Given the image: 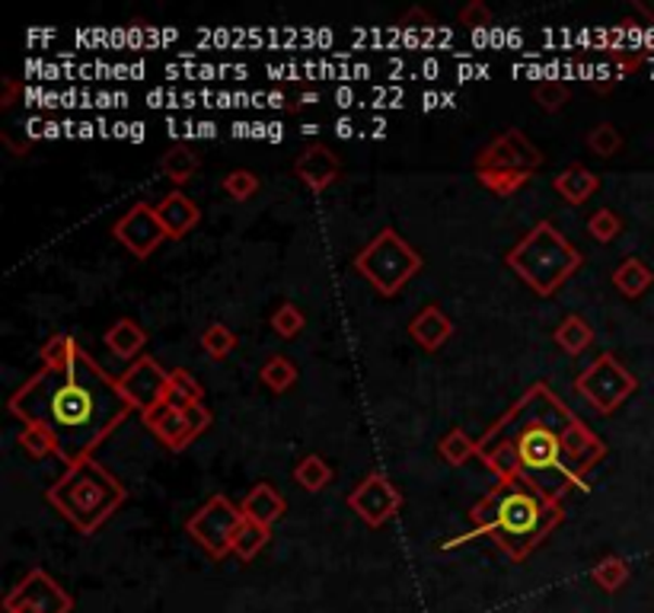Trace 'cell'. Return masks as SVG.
<instances>
[{
	"instance_id": "obj_1",
	"label": "cell",
	"mask_w": 654,
	"mask_h": 613,
	"mask_svg": "<svg viewBox=\"0 0 654 613\" xmlns=\"http://www.w3.org/2000/svg\"><path fill=\"white\" fill-rule=\"evenodd\" d=\"M7 409L20 422L46 425L57 442V457L74 467L128 419L131 403L84 348L67 371L42 368L7 399Z\"/></svg>"
},
{
	"instance_id": "obj_2",
	"label": "cell",
	"mask_w": 654,
	"mask_h": 613,
	"mask_svg": "<svg viewBox=\"0 0 654 613\" xmlns=\"http://www.w3.org/2000/svg\"><path fill=\"white\" fill-rule=\"evenodd\" d=\"M559 521H562V511L552 496L534 489L527 480H504L486 502L476 505L473 531L460 540H450L447 547L489 534L508 557L521 562L537 544H543V537Z\"/></svg>"
},
{
	"instance_id": "obj_3",
	"label": "cell",
	"mask_w": 654,
	"mask_h": 613,
	"mask_svg": "<svg viewBox=\"0 0 654 613\" xmlns=\"http://www.w3.org/2000/svg\"><path fill=\"white\" fill-rule=\"evenodd\" d=\"M46 499L80 534H97L121 508L128 493L103 463H97L90 457V460L67 467L64 476L46 493Z\"/></svg>"
},
{
	"instance_id": "obj_4",
	"label": "cell",
	"mask_w": 654,
	"mask_h": 613,
	"mask_svg": "<svg viewBox=\"0 0 654 613\" xmlns=\"http://www.w3.org/2000/svg\"><path fill=\"white\" fill-rule=\"evenodd\" d=\"M504 263L527 281V288L549 297L581 269V253L555 230V224L540 221L508 253Z\"/></svg>"
},
{
	"instance_id": "obj_5",
	"label": "cell",
	"mask_w": 654,
	"mask_h": 613,
	"mask_svg": "<svg viewBox=\"0 0 654 613\" xmlns=\"http://www.w3.org/2000/svg\"><path fill=\"white\" fill-rule=\"evenodd\" d=\"M355 269L371 281V288L377 294L393 297L422 272V256L393 227H383L381 233L355 256Z\"/></svg>"
},
{
	"instance_id": "obj_6",
	"label": "cell",
	"mask_w": 654,
	"mask_h": 613,
	"mask_svg": "<svg viewBox=\"0 0 654 613\" xmlns=\"http://www.w3.org/2000/svg\"><path fill=\"white\" fill-rule=\"evenodd\" d=\"M243 521L246 518H243L240 505H233L227 496H211L185 521V531L208 557L223 559L227 553H233V540H236Z\"/></svg>"
},
{
	"instance_id": "obj_7",
	"label": "cell",
	"mask_w": 654,
	"mask_h": 613,
	"mask_svg": "<svg viewBox=\"0 0 654 613\" xmlns=\"http://www.w3.org/2000/svg\"><path fill=\"white\" fill-rule=\"evenodd\" d=\"M636 387H639V381L616 355H600L598 361L575 381V391L581 393L600 416H610L613 409H619L636 393Z\"/></svg>"
},
{
	"instance_id": "obj_8",
	"label": "cell",
	"mask_w": 654,
	"mask_h": 613,
	"mask_svg": "<svg viewBox=\"0 0 654 613\" xmlns=\"http://www.w3.org/2000/svg\"><path fill=\"white\" fill-rule=\"evenodd\" d=\"M511 447V454H514V467H517V473L524 470V473H530V476H546V473H559L562 470V454H565V445H562V438L543 425V422H530L521 435H517V442Z\"/></svg>"
},
{
	"instance_id": "obj_9",
	"label": "cell",
	"mask_w": 654,
	"mask_h": 613,
	"mask_svg": "<svg viewBox=\"0 0 654 613\" xmlns=\"http://www.w3.org/2000/svg\"><path fill=\"white\" fill-rule=\"evenodd\" d=\"M3 611L29 613H70L74 598L57 585L46 569H33L3 601Z\"/></svg>"
},
{
	"instance_id": "obj_10",
	"label": "cell",
	"mask_w": 654,
	"mask_h": 613,
	"mask_svg": "<svg viewBox=\"0 0 654 613\" xmlns=\"http://www.w3.org/2000/svg\"><path fill=\"white\" fill-rule=\"evenodd\" d=\"M115 240L134 256V259H148L161 250V243L169 240L164 224L157 218V205H134L128 208V215H121L112 227Z\"/></svg>"
},
{
	"instance_id": "obj_11",
	"label": "cell",
	"mask_w": 654,
	"mask_h": 613,
	"mask_svg": "<svg viewBox=\"0 0 654 613\" xmlns=\"http://www.w3.org/2000/svg\"><path fill=\"white\" fill-rule=\"evenodd\" d=\"M169 371H164L154 358H138L121 378H118V391L131 403V409H138L141 416L164 406L169 396Z\"/></svg>"
},
{
	"instance_id": "obj_12",
	"label": "cell",
	"mask_w": 654,
	"mask_h": 613,
	"mask_svg": "<svg viewBox=\"0 0 654 613\" xmlns=\"http://www.w3.org/2000/svg\"><path fill=\"white\" fill-rule=\"evenodd\" d=\"M540 167H543V154H540V148H534V144L527 141V135L517 131V128L498 135L489 148H483V154L476 157V173H489V169L537 173Z\"/></svg>"
},
{
	"instance_id": "obj_13",
	"label": "cell",
	"mask_w": 654,
	"mask_h": 613,
	"mask_svg": "<svg viewBox=\"0 0 654 613\" xmlns=\"http://www.w3.org/2000/svg\"><path fill=\"white\" fill-rule=\"evenodd\" d=\"M348 508L368 524V527H383L399 508H402V493L383 476V473H368L358 489L348 496Z\"/></svg>"
},
{
	"instance_id": "obj_14",
	"label": "cell",
	"mask_w": 654,
	"mask_h": 613,
	"mask_svg": "<svg viewBox=\"0 0 654 613\" xmlns=\"http://www.w3.org/2000/svg\"><path fill=\"white\" fill-rule=\"evenodd\" d=\"M294 173H297V179L310 189V192H326L329 186H335L338 182V176H342V164H338V157L329 151L326 144H310L297 161H294Z\"/></svg>"
},
{
	"instance_id": "obj_15",
	"label": "cell",
	"mask_w": 654,
	"mask_h": 613,
	"mask_svg": "<svg viewBox=\"0 0 654 613\" xmlns=\"http://www.w3.org/2000/svg\"><path fill=\"white\" fill-rule=\"evenodd\" d=\"M144 425H148L169 450H185V447L195 442V435H192V429H189L185 409H172L169 403L151 409V412H144Z\"/></svg>"
},
{
	"instance_id": "obj_16",
	"label": "cell",
	"mask_w": 654,
	"mask_h": 613,
	"mask_svg": "<svg viewBox=\"0 0 654 613\" xmlns=\"http://www.w3.org/2000/svg\"><path fill=\"white\" fill-rule=\"evenodd\" d=\"M157 218H161V224H164L169 240H182V237L198 224L202 212H198V205H195L189 195H182V192L176 189V192H169V195L161 199V205H157Z\"/></svg>"
},
{
	"instance_id": "obj_17",
	"label": "cell",
	"mask_w": 654,
	"mask_h": 613,
	"mask_svg": "<svg viewBox=\"0 0 654 613\" xmlns=\"http://www.w3.org/2000/svg\"><path fill=\"white\" fill-rule=\"evenodd\" d=\"M409 333H412V339H415L425 352H437V348L453 335V323H450V317H447L437 304H428V307H422V310L412 317Z\"/></svg>"
},
{
	"instance_id": "obj_18",
	"label": "cell",
	"mask_w": 654,
	"mask_h": 613,
	"mask_svg": "<svg viewBox=\"0 0 654 613\" xmlns=\"http://www.w3.org/2000/svg\"><path fill=\"white\" fill-rule=\"evenodd\" d=\"M284 496L274 489L272 483H259L256 489H249L246 493V499L240 502V511H243V518L246 521H256V524H262V527H272L274 521L284 514Z\"/></svg>"
},
{
	"instance_id": "obj_19",
	"label": "cell",
	"mask_w": 654,
	"mask_h": 613,
	"mask_svg": "<svg viewBox=\"0 0 654 613\" xmlns=\"http://www.w3.org/2000/svg\"><path fill=\"white\" fill-rule=\"evenodd\" d=\"M552 189L562 195V202H568V205H585L600 189V179L598 173H591L588 167L572 164V167L562 169V173L552 179Z\"/></svg>"
},
{
	"instance_id": "obj_20",
	"label": "cell",
	"mask_w": 654,
	"mask_h": 613,
	"mask_svg": "<svg viewBox=\"0 0 654 613\" xmlns=\"http://www.w3.org/2000/svg\"><path fill=\"white\" fill-rule=\"evenodd\" d=\"M613 284H616V291H619L623 297H632V301H636V297H642L654 284V272L639 256H629V259H623V263L616 266Z\"/></svg>"
},
{
	"instance_id": "obj_21",
	"label": "cell",
	"mask_w": 654,
	"mask_h": 613,
	"mask_svg": "<svg viewBox=\"0 0 654 613\" xmlns=\"http://www.w3.org/2000/svg\"><path fill=\"white\" fill-rule=\"evenodd\" d=\"M106 345H110V352L115 358H138L141 355V348L148 345V333L134 323V320H118V323H112L110 333H106Z\"/></svg>"
},
{
	"instance_id": "obj_22",
	"label": "cell",
	"mask_w": 654,
	"mask_h": 613,
	"mask_svg": "<svg viewBox=\"0 0 654 613\" xmlns=\"http://www.w3.org/2000/svg\"><path fill=\"white\" fill-rule=\"evenodd\" d=\"M169 396H166V403L172 406V409H189V406H195V403H205V387L195 381V374L192 371H185V368H176V371H169Z\"/></svg>"
},
{
	"instance_id": "obj_23",
	"label": "cell",
	"mask_w": 654,
	"mask_h": 613,
	"mask_svg": "<svg viewBox=\"0 0 654 613\" xmlns=\"http://www.w3.org/2000/svg\"><path fill=\"white\" fill-rule=\"evenodd\" d=\"M591 342H594V330H591V323H585L578 314L565 317V320L559 323V330H555V345H559L562 352H568V355H581Z\"/></svg>"
},
{
	"instance_id": "obj_24",
	"label": "cell",
	"mask_w": 654,
	"mask_h": 613,
	"mask_svg": "<svg viewBox=\"0 0 654 613\" xmlns=\"http://www.w3.org/2000/svg\"><path fill=\"white\" fill-rule=\"evenodd\" d=\"M294 480L300 489L307 493H323L329 483H332V467L320 454H307L297 467H294Z\"/></svg>"
},
{
	"instance_id": "obj_25",
	"label": "cell",
	"mask_w": 654,
	"mask_h": 613,
	"mask_svg": "<svg viewBox=\"0 0 654 613\" xmlns=\"http://www.w3.org/2000/svg\"><path fill=\"white\" fill-rule=\"evenodd\" d=\"M269 540H272V527H262L256 521H243V527H240V534L233 540V557H240L243 562H253L269 547Z\"/></svg>"
},
{
	"instance_id": "obj_26",
	"label": "cell",
	"mask_w": 654,
	"mask_h": 613,
	"mask_svg": "<svg viewBox=\"0 0 654 613\" xmlns=\"http://www.w3.org/2000/svg\"><path fill=\"white\" fill-rule=\"evenodd\" d=\"M259 381H262L272 393L291 391V387L297 384V365H294L287 355H272V358L262 365Z\"/></svg>"
},
{
	"instance_id": "obj_27",
	"label": "cell",
	"mask_w": 654,
	"mask_h": 613,
	"mask_svg": "<svg viewBox=\"0 0 654 613\" xmlns=\"http://www.w3.org/2000/svg\"><path fill=\"white\" fill-rule=\"evenodd\" d=\"M161 169H164V176L169 182L185 186V182L195 176V169H198V157H195L185 144H179V148H169V151H166L164 161H161Z\"/></svg>"
},
{
	"instance_id": "obj_28",
	"label": "cell",
	"mask_w": 654,
	"mask_h": 613,
	"mask_svg": "<svg viewBox=\"0 0 654 613\" xmlns=\"http://www.w3.org/2000/svg\"><path fill=\"white\" fill-rule=\"evenodd\" d=\"M42 368H52V371H67L77 355H80V345L70 339V335H52L46 345H42Z\"/></svg>"
},
{
	"instance_id": "obj_29",
	"label": "cell",
	"mask_w": 654,
	"mask_h": 613,
	"mask_svg": "<svg viewBox=\"0 0 654 613\" xmlns=\"http://www.w3.org/2000/svg\"><path fill=\"white\" fill-rule=\"evenodd\" d=\"M437 450H440V457L450 463V467H463L466 460H473L476 454H483L479 450V445L463 432V429H453V432H447L444 438H440V445H437Z\"/></svg>"
},
{
	"instance_id": "obj_30",
	"label": "cell",
	"mask_w": 654,
	"mask_h": 613,
	"mask_svg": "<svg viewBox=\"0 0 654 613\" xmlns=\"http://www.w3.org/2000/svg\"><path fill=\"white\" fill-rule=\"evenodd\" d=\"M591 578H594V585H598L600 591L613 595V591H619L629 582V562L623 557L600 559L598 565L591 569Z\"/></svg>"
},
{
	"instance_id": "obj_31",
	"label": "cell",
	"mask_w": 654,
	"mask_h": 613,
	"mask_svg": "<svg viewBox=\"0 0 654 613\" xmlns=\"http://www.w3.org/2000/svg\"><path fill=\"white\" fill-rule=\"evenodd\" d=\"M16 442H20V447H23L33 460H46V457L57 454L55 435H52L46 425H36V422H26V429L20 432Z\"/></svg>"
},
{
	"instance_id": "obj_32",
	"label": "cell",
	"mask_w": 654,
	"mask_h": 613,
	"mask_svg": "<svg viewBox=\"0 0 654 613\" xmlns=\"http://www.w3.org/2000/svg\"><path fill=\"white\" fill-rule=\"evenodd\" d=\"M479 176V182L495 192V195H514V192H521L527 182H530V176L534 173H511V169H489V173H476Z\"/></svg>"
},
{
	"instance_id": "obj_33",
	"label": "cell",
	"mask_w": 654,
	"mask_h": 613,
	"mask_svg": "<svg viewBox=\"0 0 654 613\" xmlns=\"http://www.w3.org/2000/svg\"><path fill=\"white\" fill-rule=\"evenodd\" d=\"M585 144H588V151H591L594 157H616V154L623 151V135H619L616 125L600 122L598 128L585 138Z\"/></svg>"
},
{
	"instance_id": "obj_34",
	"label": "cell",
	"mask_w": 654,
	"mask_h": 613,
	"mask_svg": "<svg viewBox=\"0 0 654 613\" xmlns=\"http://www.w3.org/2000/svg\"><path fill=\"white\" fill-rule=\"evenodd\" d=\"M202 348H205L208 358L223 361V358L236 348V333H233L230 327H223V323H211V327L202 333Z\"/></svg>"
},
{
	"instance_id": "obj_35",
	"label": "cell",
	"mask_w": 654,
	"mask_h": 613,
	"mask_svg": "<svg viewBox=\"0 0 654 613\" xmlns=\"http://www.w3.org/2000/svg\"><path fill=\"white\" fill-rule=\"evenodd\" d=\"M304 327H307V317H304V310H300L297 304H281L272 314V330L281 335V339L300 335L304 333Z\"/></svg>"
},
{
	"instance_id": "obj_36",
	"label": "cell",
	"mask_w": 654,
	"mask_h": 613,
	"mask_svg": "<svg viewBox=\"0 0 654 613\" xmlns=\"http://www.w3.org/2000/svg\"><path fill=\"white\" fill-rule=\"evenodd\" d=\"M588 230L598 243H613L619 233H623V221L613 208H598L591 218H588Z\"/></svg>"
},
{
	"instance_id": "obj_37",
	"label": "cell",
	"mask_w": 654,
	"mask_h": 613,
	"mask_svg": "<svg viewBox=\"0 0 654 613\" xmlns=\"http://www.w3.org/2000/svg\"><path fill=\"white\" fill-rule=\"evenodd\" d=\"M223 192H227L233 202H246L249 195L259 192V179H256V173H249V169H233V173L223 176Z\"/></svg>"
},
{
	"instance_id": "obj_38",
	"label": "cell",
	"mask_w": 654,
	"mask_h": 613,
	"mask_svg": "<svg viewBox=\"0 0 654 613\" xmlns=\"http://www.w3.org/2000/svg\"><path fill=\"white\" fill-rule=\"evenodd\" d=\"M534 100H537L546 112H559L568 103V87L559 84V80H540V84L534 87Z\"/></svg>"
},
{
	"instance_id": "obj_39",
	"label": "cell",
	"mask_w": 654,
	"mask_h": 613,
	"mask_svg": "<svg viewBox=\"0 0 654 613\" xmlns=\"http://www.w3.org/2000/svg\"><path fill=\"white\" fill-rule=\"evenodd\" d=\"M491 20H495V13H491L483 0H470L460 10V26H466V29H489Z\"/></svg>"
},
{
	"instance_id": "obj_40",
	"label": "cell",
	"mask_w": 654,
	"mask_h": 613,
	"mask_svg": "<svg viewBox=\"0 0 654 613\" xmlns=\"http://www.w3.org/2000/svg\"><path fill=\"white\" fill-rule=\"evenodd\" d=\"M399 26H406V29H432V26H435V20H432L425 10H419V7H415V10H409V13L399 20Z\"/></svg>"
},
{
	"instance_id": "obj_41",
	"label": "cell",
	"mask_w": 654,
	"mask_h": 613,
	"mask_svg": "<svg viewBox=\"0 0 654 613\" xmlns=\"http://www.w3.org/2000/svg\"><path fill=\"white\" fill-rule=\"evenodd\" d=\"M20 93V84L13 77L3 80V93H0V106H13V97Z\"/></svg>"
},
{
	"instance_id": "obj_42",
	"label": "cell",
	"mask_w": 654,
	"mask_h": 613,
	"mask_svg": "<svg viewBox=\"0 0 654 613\" xmlns=\"http://www.w3.org/2000/svg\"><path fill=\"white\" fill-rule=\"evenodd\" d=\"M636 10H639L645 20H652L654 23V3H649V0H636Z\"/></svg>"
},
{
	"instance_id": "obj_43",
	"label": "cell",
	"mask_w": 654,
	"mask_h": 613,
	"mask_svg": "<svg viewBox=\"0 0 654 613\" xmlns=\"http://www.w3.org/2000/svg\"><path fill=\"white\" fill-rule=\"evenodd\" d=\"M300 103H304V106H313V103H317V93H304Z\"/></svg>"
},
{
	"instance_id": "obj_44",
	"label": "cell",
	"mask_w": 654,
	"mask_h": 613,
	"mask_svg": "<svg viewBox=\"0 0 654 613\" xmlns=\"http://www.w3.org/2000/svg\"><path fill=\"white\" fill-rule=\"evenodd\" d=\"M338 135H342V138H348V135H351V125H348V122H342V125H338Z\"/></svg>"
}]
</instances>
